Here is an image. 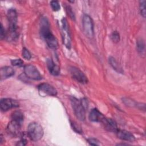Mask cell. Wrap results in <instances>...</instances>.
<instances>
[{
    "mask_svg": "<svg viewBox=\"0 0 146 146\" xmlns=\"http://www.w3.org/2000/svg\"><path fill=\"white\" fill-rule=\"evenodd\" d=\"M27 135L34 141L39 140L43 135V130L42 126L37 123H31L28 125Z\"/></svg>",
    "mask_w": 146,
    "mask_h": 146,
    "instance_id": "6da1fadb",
    "label": "cell"
},
{
    "mask_svg": "<svg viewBox=\"0 0 146 146\" xmlns=\"http://www.w3.org/2000/svg\"><path fill=\"white\" fill-rule=\"evenodd\" d=\"M70 100L74 113L76 117L79 120H84L86 118V108L83 105L82 101L75 97H71Z\"/></svg>",
    "mask_w": 146,
    "mask_h": 146,
    "instance_id": "7a4b0ae2",
    "label": "cell"
},
{
    "mask_svg": "<svg viewBox=\"0 0 146 146\" xmlns=\"http://www.w3.org/2000/svg\"><path fill=\"white\" fill-rule=\"evenodd\" d=\"M83 29L84 34L88 38H92L94 36V23L92 18L87 14H84L82 20Z\"/></svg>",
    "mask_w": 146,
    "mask_h": 146,
    "instance_id": "3957f363",
    "label": "cell"
},
{
    "mask_svg": "<svg viewBox=\"0 0 146 146\" xmlns=\"http://www.w3.org/2000/svg\"><path fill=\"white\" fill-rule=\"evenodd\" d=\"M61 31L63 42L64 45L70 48L71 47V36L69 31L67 21L65 18H63L61 21Z\"/></svg>",
    "mask_w": 146,
    "mask_h": 146,
    "instance_id": "277c9868",
    "label": "cell"
},
{
    "mask_svg": "<svg viewBox=\"0 0 146 146\" xmlns=\"http://www.w3.org/2000/svg\"><path fill=\"white\" fill-rule=\"evenodd\" d=\"M24 73L28 78L31 79L39 80L42 79L39 71L32 64H27L24 67Z\"/></svg>",
    "mask_w": 146,
    "mask_h": 146,
    "instance_id": "5b68a950",
    "label": "cell"
},
{
    "mask_svg": "<svg viewBox=\"0 0 146 146\" xmlns=\"http://www.w3.org/2000/svg\"><path fill=\"white\" fill-rule=\"evenodd\" d=\"M70 72L74 79L80 83L85 84L88 82V79L84 73L79 70L78 68L75 67H70Z\"/></svg>",
    "mask_w": 146,
    "mask_h": 146,
    "instance_id": "8992f818",
    "label": "cell"
},
{
    "mask_svg": "<svg viewBox=\"0 0 146 146\" xmlns=\"http://www.w3.org/2000/svg\"><path fill=\"white\" fill-rule=\"evenodd\" d=\"M7 18L9 23L10 31H17V14L15 10L10 9L8 10L7 13Z\"/></svg>",
    "mask_w": 146,
    "mask_h": 146,
    "instance_id": "52a82bcc",
    "label": "cell"
},
{
    "mask_svg": "<svg viewBox=\"0 0 146 146\" xmlns=\"http://www.w3.org/2000/svg\"><path fill=\"white\" fill-rule=\"evenodd\" d=\"M19 107V103L14 99L10 98H3L1 100L0 107L2 111H7L9 110Z\"/></svg>",
    "mask_w": 146,
    "mask_h": 146,
    "instance_id": "ba28073f",
    "label": "cell"
},
{
    "mask_svg": "<svg viewBox=\"0 0 146 146\" xmlns=\"http://www.w3.org/2000/svg\"><path fill=\"white\" fill-rule=\"evenodd\" d=\"M39 92L42 95L55 96L57 95L56 90L51 85L48 83H41L38 86Z\"/></svg>",
    "mask_w": 146,
    "mask_h": 146,
    "instance_id": "9c48e42d",
    "label": "cell"
},
{
    "mask_svg": "<svg viewBox=\"0 0 146 146\" xmlns=\"http://www.w3.org/2000/svg\"><path fill=\"white\" fill-rule=\"evenodd\" d=\"M21 127V123L12 120L7 125V132L9 135L13 137L17 136L20 133Z\"/></svg>",
    "mask_w": 146,
    "mask_h": 146,
    "instance_id": "30bf717a",
    "label": "cell"
},
{
    "mask_svg": "<svg viewBox=\"0 0 146 146\" xmlns=\"http://www.w3.org/2000/svg\"><path fill=\"white\" fill-rule=\"evenodd\" d=\"M40 33L41 36L44 39L52 34L50 30L49 22L46 17H43L41 19Z\"/></svg>",
    "mask_w": 146,
    "mask_h": 146,
    "instance_id": "8fae6325",
    "label": "cell"
},
{
    "mask_svg": "<svg viewBox=\"0 0 146 146\" xmlns=\"http://www.w3.org/2000/svg\"><path fill=\"white\" fill-rule=\"evenodd\" d=\"M102 123H103L104 128L108 131L116 132L118 129L116 122L112 119L105 117Z\"/></svg>",
    "mask_w": 146,
    "mask_h": 146,
    "instance_id": "7c38bea8",
    "label": "cell"
},
{
    "mask_svg": "<svg viewBox=\"0 0 146 146\" xmlns=\"http://www.w3.org/2000/svg\"><path fill=\"white\" fill-rule=\"evenodd\" d=\"M104 118V116L96 108L92 109L89 114V119L91 121L102 123Z\"/></svg>",
    "mask_w": 146,
    "mask_h": 146,
    "instance_id": "4fadbf2b",
    "label": "cell"
},
{
    "mask_svg": "<svg viewBox=\"0 0 146 146\" xmlns=\"http://www.w3.org/2000/svg\"><path fill=\"white\" fill-rule=\"evenodd\" d=\"M116 133L117 137L121 140L128 141H133L135 140V136L127 131L118 129Z\"/></svg>",
    "mask_w": 146,
    "mask_h": 146,
    "instance_id": "5bb4252c",
    "label": "cell"
},
{
    "mask_svg": "<svg viewBox=\"0 0 146 146\" xmlns=\"http://www.w3.org/2000/svg\"><path fill=\"white\" fill-rule=\"evenodd\" d=\"M14 74V69L9 66L2 67L0 70V77L1 79H6L12 76Z\"/></svg>",
    "mask_w": 146,
    "mask_h": 146,
    "instance_id": "9a60e30c",
    "label": "cell"
},
{
    "mask_svg": "<svg viewBox=\"0 0 146 146\" xmlns=\"http://www.w3.org/2000/svg\"><path fill=\"white\" fill-rule=\"evenodd\" d=\"M47 66L51 74L54 76H56L59 74L60 73L59 67L58 65L55 64L51 59H47Z\"/></svg>",
    "mask_w": 146,
    "mask_h": 146,
    "instance_id": "2e32d148",
    "label": "cell"
},
{
    "mask_svg": "<svg viewBox=\"0 0 146 146\" xmlns=\"http://www.w3.org/2000/svg\"><path fill=\"white\" fill-rule=\"evenodd\" d=\"M48 47L52 49H56L59 47V44L56 37L51 34L50 35L44 39Z\"/></svg>",
    "mask_w": 146,
    "mask_h": 146,
    "instance_id": "e0dca14e",
    "label": "cell"
},
{
    "mask_svg": "<svg viewBox=\"0 0 146 146\" xmlns=\"http://www.w3.org/2000/svg\"><path fill=\"white\" fill-rule=\"evenodd\" d=\"M109 60V63L112 66V67L117 72L119 73H123V70L120 66V65L119 64V63L117 62V60L112 56H110L108 58Z\"/></svg>",
    "mask_w": 146,
    "mask_h": 146,
    "instance_id": "ac0fdd59",
    "label": "cell"
},
{
    "mask_svg": "<svg viewBox=\"0 0 146 146\" xmlns=\"http://www.w3.org/2000/svg\"><path fill=\"white\" fill-rule=\"evenodd\" d=\"M23 113L19 111H14L11 115V119L13 120L17 121L21 124H22L23 121Z\"/></svg>",
    "mask_w": 146,
    "mask_h": 146,
    "instance_id": "d6986e66",
    "label": "cell"
},
{
    "mask_svg": "<svg viewBox=\"0 0 146 146\" xmlns=\"http://www.w3.org/2000/svg\"><path fill=\"white\" fill-rule=\"evenodd\" d=\"M136 46H137V51L139 52L142 54L143 52H144L145 46H144V43L143 40H142L141 39H140V40H137V43H136Z\"/></svg>",
    "mask_w": 146,
    "mask_h": 146,
    "instance_id": "ffe728a7",
    "label": "cell"
},
{
    "mask_svg": "<svg viewBox=\"0 0 146 146\" xmlns=\"http://www.w3.org/2000/svg\"><path fill=\"white\" fill-rule=\"evenodd\" d=\"M140 11L141 15L145 18L146 15V11H145V1H140Z\"/></svg>",
    "mask_w": 146,
    "mask_h": 146,
    "instance_id": "44dd1931",
    "label": "cell"
},
{
    "mask_svg": "<svg viewBox=\"0 0 146 146\" xmlns=\"http://www.w3.org/2000/svg\"><path fill=\"white\" fill-rule=\"evenodd\" d=\"M22 56L27 60H30L31 58V55L30 52L27 48L25 47L22 49Z\"/></svg>",
    "mask_w": 146,
    "mask_h": 146,
    "instance_id": "7402d4cb",
    "label": "cell"
},
{
    "mask_svg": "<svg viewBox=\"0 0 146 146\" xmlns=\"http://www.w3.org/2000/svg\"><path fill=\"white\" fill-rule=\"evenodd\" d=\"M111 38L113 42L117 43L120 40V35L117 31H113L111 35Z\"/></svg>",
    "mask_w": 146,
    "mask_h": 146,
    "instance_id": "603a6c76",
    "label": "cell"
},
{
    "mask_svg": "<svg viewBox=\"0 0 146 146\" xmlns=\"http://www.w3.org/2000/svg\"><path fill=\"white\" fill-rule=\"evenodd\" d=\"M11 64L14 66H18V67H22L23 65V62L21 59H13L11 60Z\"/></svg>",
    "mask_w": 146,
    "mask_h": 146,
    "instance_id": "cb8c5ba5",
    "label": "cell"
},
{
    "mask_svg": "<svg viewBox=\"0 0 146 146\" xmlns=\"http://www.w3.org/2000/svg\"><path fill=\"white\" fill-rule=\"evenodd\" d=\"M65 9H66V10L68 15H69V17L72 19H75V15H74V13L71 6L69 5H66L65 6Z\"/></svg>",
    "mask_w": 146,
    "mask_h": 146,
    "instance_id": "d4e9b609",
    "label": "cell"
},
{
    "mask_svg": "<svg viewBox=\"0 0 146 146\" xmlns=\"http://www.w3.org/2000/svg\"><path fill=\"white\" fill-rule=\"evenodd\" d=\"M50 5L52 10L55 11H58L60 9V5L57 1H52L50 3Z\"/></svg>",
    "mask_w": 146,
    "mask_h": 146,
    "instance_id": "484cf974",
    "label": "cell"
},
{
    "mask_svg": "<svg viewBox=\"0 0 146 146\" xmlns=\"http://www.w3.org/2000/svg\"><path fill=\"white\" fill-rule=\"evenodd\" d=\"M71 127H72V129H74V131L75 132H76L77 133H82V132L81 127L78 124H77L75 122L71 121Z\"/></svg>",
    "mask_w": 146,
    "mask_h": 146,
    "instance_id": "4316f807",
    "label": "cell"
},
{
    "mask_svg": "<svg viewBox=\"0 0 146 146\" xmlns=\"http://www.w3.org/2000/svg\"><path fill=\"white\" fill-rule=\"evenodd\" d=\"M87 141L88 142V143L90 145H99V141L95 138H90L87 140Z\"/></svg>",
    "mask_w": 146,
    "mask_h": 146,
    "instance_id": "83f0119b",
    "label": "cell"
},
{
    "mask_svg": "<svg viewBox=\"0 0 146 146\" xmlns=\"http://www.w3.org/2000/svg\"><path fill=\"white\" fill-rule=\"evenodd\" d=\"M5 36H6V33H5V30L3 28L2 25L1 24V39H2Z\"/></svg>",
    "mask_w": 146,
    "mask_h": 146,
    "instance_id": "f1b7e54d",
    "label": "cell"
},
{
    "mask_svg": "<svg viewBox=\"0 0 146 146\" xmlns=\"http://www.w3.org/2000/svg\"><path fill=\"white\" fill-rule=\"evenodd\" d=\"M26 144H27L26 140L25 139H22V140L21 141L18 142L17 145H25Z\"/></svg>",
    "mask_w": 146,
    "mask_h": 146,
    "instance_id": "f546056e",
    "label": "cell"
}]
</instances>
